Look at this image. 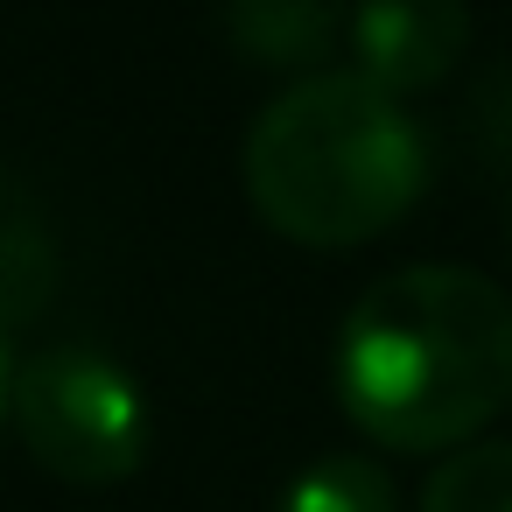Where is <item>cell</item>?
Wrapping results in <instances>:
<instances>
[{"label":"cell","instance_id":"cell-8","mask_svg":"<svg viewBox=\"0 0 512 512\" xmlns=\"http://www.w3.org/2000/svg\"><path fill=\"white\" fill-rule=\"evenodd\" d=\"M57 295V246L36 225H0V344L8 330L36 323Z\"/></svg>","mask_w":512,"mask_h":512},{"label":"cell","instance_id":"cell-2","mask_svg":"<svg viewBox=\"0 0 512 512\" xmlns=\"http://www.w3.org/2000/svg\"><path fill=\"white\" fill-rule=\"evenodd\" d=\"M246 197L302 246L379 239L428 190V141L414 113L358 71H309L246 127Z\"/></svg>","mask_w":512,"mask_h":512},{"label":"cell","instance_id":"cell-9","mask_svg":"<svg viewBox=\"0 0 512 512\" xmlns=\"http://www.w3.org/2000/svg\"><path fill=\"white\" fill-rule=\"evenodd\" d=\"M8 386H15V365H8V344H0V414H8Z\"/></svg>","mask_w":512,"mask_h":512},{"label":"cell","instance_id":"cell-3","mask_svg":"<svg viewBox=\"0 0 512 512\" xmlns=\"http://www.w3.org/2000/svg\"><path fill=\"white\" fill-rule=\"evenodd\" d=\"M8 414L29 456L64 484H120L148 456V400L127 365L92 344H57L15 365Z\"/></svg>","mask_w":512,"mask_h":512},{"label":"cell","instance_id":"cell-1","mask_svg":"<svg viewBox=\"0 0 512 512\" xmlns=\"http://www.w3.org/2000/svg\"><path fill=\"white\" fill-rule=\"evenodd\" d=\"M337 400L386 449H463L512 400V295L477 267L379 274L337 337Z\"/></svg>","mask_w":512,"mask_h":512},{"label":"cell","instance_id":"cell-7","mask_svg":"<svg viewBox=\"0 0 512 512\" xmlns=\"http://www.w3.org/2000/svg\"><path fill=\"white\" fill-rule=\"evenodd\" d=\"M421 512H512V442H463L421 484Z\"/></svg>","mask_w":512,"mask_h":512},{"label":"cell","instance_id":"cell-4","mask_svg":"<svg viewBox=\"0 0 512 512\" xmlns=\"http://www.w3.org/2000/svg\"><path fill=\"white\" fill-rule=\"evenodd\" d=\"M470 50V0H358L351 8V71L407 99L442 85Z\"/></svg>","mask_w":512,"mask_h":512},{"label":"cell","instance_id":"cell-6","mask_svg":"<svg viewBox=\"0 0 512 512\" xmlns=\"http://www.w3.org/2000/svg\"><path fill=\"white\" fill-rule=\"evenodd\" d=\"M274 512H400V491L372 456L344 449V456H316L302 477H288Z\"/></svg>","mask_w":512,"mask_h":512},{"label":"cell","instance_id":"cell-5","mask_svg":"<svg viewBox=\"0 0 512 512\" xmlns=\"http://www.w3.org/2000/svg\"><path fill=\"white\" fill-rule=\"evenodd\" d=\"M225 36L246 64L316 71L344 36V0H218Z\"/></svg>","mask_w":512,"mask_h":512},{"label":"cell","instance_id":"cell-10","mask_svg":"<svg viewBox=\"0 0 512 512\" xmlns=\"http://www.w3.org/2000/svg\"><path fill=\"white\" fill-rule=\"evenodd\" d=\"M505 239H512V225H505Z\"/></svg>","mask_w":512,"mask_h":512}]
</instances>
